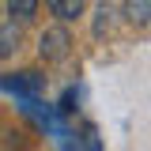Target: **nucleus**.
<instances>
[{"label":"nucleus","mask_w":151,"mask_h":151,"mask_svg":"<svg viewBox=\"0 0 151 151\" xmlns=\"http://www.w3.org/2000/svg\"><path fill=\"white\" fill-rule=\"evenodd\" d=\"M68 45H72V38H68L64 27H49V30L38 34V53H42V60H64L68 57Z\"/></svg>","instance_id":"nucleus-1"},{"label":"nucleus","mask_w":151,"mask_h":151,"mask_svg":"<svg viewBox=\"0 0 151 151\" xmlns=\"http://www.w3.org/2000/svg\"><path fill=\"white\" fill-rule=\"evenodd\" d=\"M0 87H4V91H15V94H38L42 87H45V76H38V72L0 76Z\"/></svg>","instance_id":"nucleus-2"},{"label":"nucleus","mask_w":151,"mask_h":151,"mask_svg":"<svg viewBox=\"0 0 151 151\" xmlns=\"http://www.w3.org/2000/svg\"><path fill=\"white\" fill-rule=\"evenodd\" d=\"M45 8H49L60 23H76V19L83 15V0H45Z\"/></svg>","instance_id":"nucleus-3"},{"label":"nucleus","mask_w":151,"mask_h":151,"mask_svg":"<svg viewBox=\"0 0 151 151\" xmlns=\"http://www.w3.org/2000/svg\"><path fill=\"white\" fill-rule=\"evenodd\" d=\"M19 38H23V34H19V23H15V19L0 27V60H8V57L19 49Z\"/></svg>","instance_id":"nucleus-4"},{"label":"nucleus","mask_w":151,"mask_h":151,"mask_svg":"<svg viewBox=\"0 0 151 151\" xmlns=\"http://www.w3.org/2000/svg\"><path fill=\"white\" fill-rule=\"evenodd\" d=\"M125 19L132 27H147L151 23V0H125Z\"/></svg>","instance_id":"nucleus-5"},{"label":"nucleus","mask_w":151,"mask_h":151,"mask_svg":"<svg viewBox=\"0 0 151 151\" xmlns=\"http://www.w3.org/2000/svg\"><path fill=\"white\" fill-rule=\"evenodd\" d=\"M8 15L15 23H30L38 15V0H8Z\"/></svg>","instance_id":"nucleus-6"},{"label":"nucleus","mask_w":151,"mask_h":151,"mask_svg":"<svg viewBox=\"0 0 151 151\" xmlns=\"http://www.w3.org/2000/svg\"><path fill=\"white\" fill-rule=\"evenodd\" d=\"M110 4H98V19H94V34H102V30H110Z\"/></svg>","instance_id":"nucleus-7"},{"label":"nucleus","mask_w":151,"mask_h":151,"mask_svg":"<svg viewBox=\"0 0 151 151\" xmlns=\"http://www.w3.org/2000/svg\"><path fill=\"white\" fill-rule=\"evenodd\" d=\"M76 110V91H64V98H60V113H72Z\"/></svg>","instance_id":"nucleus-8"}]
</instances>
